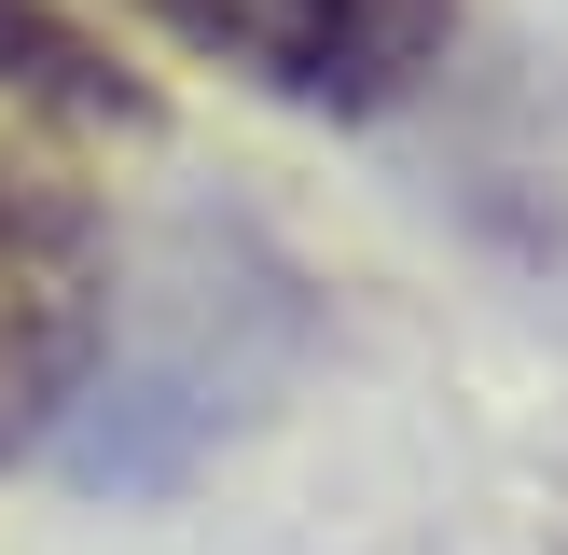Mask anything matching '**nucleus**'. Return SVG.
<instances>
[{
  "mask_svg": "<svg viewBox=\"0 0 568 555\" xmlns=\"http://www.w3.org/2000/svg\"><path fill=\"white\" fill-rule=\"evenodd\" d=\"M98 320H111L98 236H83L55 194H0V458L83 389Z\"/></svg>",
  "mask_w": 568,
  "mask_h": 555,
  "instance_id": "2",
  "label": "nucleus"
},
{
  "mask_svg": "<svg viewBox=\"0 0 568 555\" xmlns=\"http://www.w3.org/2000/svg\"><path fill=\"white\" fill-rule=\"evenodd\" d=\"M125 14H153L209 70L264 83L292 111H333V125L416 98L444 70V42H458V0H125Z\"/></svg>",
  "mask_w": 568,
  "mask_h": 555,
  "instance_id": "1",
  "label": "nucleus"
},
{
  "mask_svg": "<svg viewBox=\"0 0 568 555\" xmlns=\"http://www.w3.org/2000/svg\"><path fill=\"white\" fill-rule=\"evenodd\" d=\"M0 111H14V125H70V139H139L153 125V83H139L83 14L0 0Z\"/></svg>",
  "mask_w": 568,
  "mask_h": 555,
  "instance_id": "3",
  "label": "nucleus"
}]
</instances>
